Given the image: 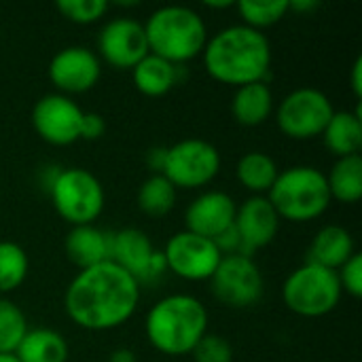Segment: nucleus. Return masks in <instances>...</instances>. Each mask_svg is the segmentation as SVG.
Returning <instances> with one entry per match:
<instances>
[{"instance_id":"obj_1","label":"nucleus","mask_w":362,"mask_h":362,"mask_svg":"<svg viewBox=\"0 0 362 362\" xmlns=\"http://www.w3.org/2000/svg\"><path fill=\"white\" fill-rule=\"evenodd\" d=\"M140 282L112 261L81 269L66 288L68 318L85 331H112L125 325L140 305Z\"/></svg>"},{"instance_id":"obj_2","label":"nucleus","mask_w":362,"mask_h":362,"mask_svg":"<svg viewBox=\"0 0 362 362\" xmlns=\"http://www.w3.org/2000/svg\"><path fill=\"white\" fill-rule=\"evenodd\" d=\"M202 59L214 81L238 89L250 83H267L272 45L263 32L235 23L208 38Z\"/></svg>"},{"instance_id":"obj_3","label":"nucleus","mask_w":362,"mask_h":362,"mask_svg":"<svg viewBox=\"0 0 362 362\" xmlns=\"http://www.w3.org/2000/svg\"><path fill=\"white\" fill-rule=\"evenodd\" d=\"M144 333L148 344L165 356L191 354L208 333V310L193 295H168L148 310Z\"/></svg>"},{"instance_id":"obj_4","label":"nucleus","mask_w":362,"mask_h":362,"mask_svg":"<svg viewBox=\"0 0 362 362\" xmlns=\"http://www.w3.org/2000/svg\"><path fill=\"white\" fill-rule=\"evenodd\" d=\"M144 25L148 53L180 66L202 57L208 42V28L204 17L185 4H165L155 8Z\"/></svg>"},{"instance_id":"obj_5","label":"nucleus","mask_w":362,"mask_h":362,"mask_svg":"<svg viewBox=\"0 0 362 362\" xmlns=\"http://www.w3.org/2000/svg\"><path fill=\"white\" fill-rule=\"evenodd\" d=\"M265 197L274 206L280 221L291 223L320 218L333 202L327 174L314 165H293L280 170Z\"/></svg>"},{"instance_id":"obj_6","label":"nucleus","mask_w":362,"mask_h":362,"mask_svg":"<svg viewBox=\"0 0 362 362\" xmlns=\"http://www.w3.org/2000/svg\"><path fill=\"white\" fill-rule=\"evenodd\" d=\"M341 295L344 291L337 272L308 261L293 269L282 284L284 305L303 318H320L331 314L339 305Z\"/></svg>"},{"instance_id":"obj_7","label":"nucleus","mask_w":362,"mask_h":362,"mask_svg":"<svg viewBox=\"0 0 362 362\" xmlns=\"http://www.w3.org/2000/svg\"><path fill=\"white\" fill-rule=\"evenodd\" d=\"M49 195L55 212L72 227L93 225L106 204L102 182L85 168L59 170L49 182Z\"/></svg>"},{"instance_id":"obj_8","label":"nucleus","mask_w":362,"mask_h":362,"mask_svg":"<svg viewBox=\"0 0 362 362\" xmlns=\"http://www.w3.org/2000/svg\"><path fill=\"white\" fill-rule=\"evenodd\" d=\"M221 172V153L202 138H187L165 148L161 174L178 189H202Z\"/></svg>"},{"instance_id":"obj_9","label":"nucleus","mask_w":362,"mask_h":362,"mask_svg":"<svg viewBox=\"0 0 362 362\" xmlns=\"http://www.w3.org/2000/svg\"><path fill=\"white\" fill-rule=\"evenodd\" d=\"M335 108L331 98L314 87L291 91L278 106V127L291 140L320 138Z\"/></svg>"},{"instance_id":"obj_10","label":"nucleus","mask_w":362,"mask_h":362,"mask_svg":"<svg viewBox=\"0 0 362 362\" xmlns=\"http://www.w3.org/2000/svg\"><path fill=\"white\" fill-rule=\"evenodd\" d=\"M212 295L227 308L246 310L261 301L265 282L259 265L246 255H223L210 278Z\"/></svg>"},{"instance_id":"obj_11","label":"nucleus","mask_w":362,"mask_h":362,"mask_svg":"<svg viewBox=\"0 0 362 362\" xmlns=\"http://www.w3.org/2000/svg\"><path fill=\"white\" fill-rule=\"evenodd\" d=\"M161 257L165 269H170L178 278L187 282H206L216 272L223 252L218 250L214 240L202 238L185 229L168 240Z\"/></svg>"},{"instance_id":"obj_12","label":"nucleus","mask_w":362,"mask_h":362,"mask_svg":"<svg viewBox=\"0 0 362 362\" xmlns=\"http://www.w3.org/2000/svg\"><path fill=\"white\" fill-rule=\"evenodd\" d=\"M85 110L68 95L47 93L32 108V127L51 146H70L81 140Z\"/></svg>"},{"instance_id":"obj_13","label":"nucleus","mask_w":362,"mask_h":362,"mask_svg":"<svg viewBox=\"0 0 362 362\" xmlns=\"http://www.w3.org/2000/svg\"><path fill=\"white\" fill-rule=\"evenodd\" d=\"M98 53L108 66L117 70H132L148 55L144 25L134 17L110 19L98 34Z\"/></svg>"},{"instance_id":"obj_14","label":"nucleus","mask_w":362,"mask_h":362,"mask_svg":"<svg viewBox=\"0 0 362 362\" xmlns=\"http://www.w3.org/2000/svg\"><path fill=\"white\" fill-rule=\"evenodd\" d=\"M102 74L98 53L87 47L72 45L57 51L49 62V81L62 95H78L93 89Z\"/></svg>"},{"instance_id":"obj_15","label":"nucleus","mask_w":362,"mask_h":362,"mask_svg":"<svg viewBox=\"0 0 362 362\" xmlns=\"http://www.w3.org/2000/svg\"><path fill=\"white\" fill-rule=\"evenodd\" d=\"M110 261L132 274L140 284L165 269L161 252H157L151 238L136 227L110 233Z\"/></svg>"},{"instance_id":"obj_16","label":"nucleus","mask_w":362,"mask_h":362,"mask_svg":"<svg viewBox=\"0 0 362 362\" xmlns=\"http://www.w3.org/2000/svg\"><path fill=\"white\" fill-rule=\"evenodd\" d=\"M233 229L240 240V255L252 257L276 240L280 231V216L265 195H252L238 206Z\"/></svg>"},{"instance_id":"obj_17","label":"nucleus","mask_w":362,"mask_h":362,"mask_svg":"<svg viewBox=\"0 0 362 362\" xmlns=\"http://www.w3.org/2000/svg\"><path fill=\"white\" fill-rule=\"evenodd\" d=\"M238 204L225 191H204L185 210L187 231L216 240L233 227Z\"/></svg>"},{"instance_id":"obj_18","label":"nucleus","mask_w":362,"mask_h":362,"mask_svg":"<svg viewBox=\"0 0 362 362\" xmlns=\"http://www.w3.org/2000/svg\"><path fill=\"white\" fill-rule=\"evenodd\" d=\"M66 257L78 269H87L110 261V233L98 229L95 225L72 227L66 235Z\"/></svg>"},{"instance_id":"obj_19","label":"nucleus","mask_w":362,"mask_h":362,"mask_svg":"<svg viewBox=\"0 0 362 362\" xmlns=\"http://www.w3.org/2000/svg\"><path fill=\"white\" fill-rule=\"evenodd\" d=\"M354 255L356 246L352 233L341 225H327L314 235L308 250V263L337 272Z\"/></svg>"},{"instance_id":"obj_20","label":"nucleus","mask_w":362,"mask_h":362,"mask_svg":"<svg viewBox=\"0 0 362 362\" xmlns=\"http://www.w3.org/2000/svg\"><path fill=\"white\" fill-rule=\"evenodd\" d=\"M322 142L337 159L361 155L362 148V115L356 110H335L329 125L322 132Z\"/></svg>"},{"instance_id":"obj_21","label":"nucleus","mask_w":362,"mask_h":362,"mask_svg":"<svg viewBox=\"0 0 362 362\" xmlns=\"http://www.w3.org/2000/svg\"><path fill=\"white\" fill-rule=\"evenodd\" d=\"M274 112V93L267 83L238 87L231 100V115L244 127L263 125Z\"/></svg>"},{"instance_id":"obj_22","label":"nucleus","mask_w":362,"mask_h":362,"mask_svg":"<svg viewBox=\"0 0 362 362\" xmlns=\"http://www.w3.org/2000/svg\"><path fill=\"white\" fill-rule=\"evenodd\" d=\"M134 87L146 98H161L178 83V66L148 53L132 68Z\"/></svg>"},{"instance_id":"obj_23","label":"nucleus","mask_w":362,"mask_h":362,"mask_svg":"<svg viewBox=\"0 0 362 362\" xmlns=\"http://www.w3.org/2000/svg\"><path fill=\"white\" fill-rule=\"evenodd\" d=\"M68 356V341L53 329H30L15 350L19 362H66Z\"/></svg>"},{"instance_id":"obj_24","label":"nucleus","mask_w":362,"mask_h":362,"mask_svg":"<svg viewBox=\"0 0 362 362\" xmlns=\"http://www.w3.org/2000/svg\"><path fill=\"white\" fill-rule=\"evenodd\" d=\"M280 174V168L276 159L263 151H250L240 157L235 165V178L238 182L248 189L252 195H267L274 187L276 178Z\"/></svg>"},{"instance_id":"obj_25","label":"nucleus","mask_w":362,"mask_h":362,"mask_svg":"<svg viewBox=\"0 0 362 362\" xmlns=\"http://www.w3.org/2000/svg\"><path fill=\"white\" fill-rule=\"evenodd\" d=\"M331 199L339 204H356L362 197V157H344L337 159L331 172L327 174Z\"/></svg>"},{"instance_id":"obj_26","label":"nucleus","mask_w":362,"mask_h":362,"mask_svg":"<svg viewBox=\"0 0 362 362\" xmlns=\"http://www.w3.org/2000/svg\"><path fill=\"white\" fill-rule=\"evenodd\" d=\"M176 197H178L176 187L163 174H153L140 185L136 202L140 212H144L151 218H161L174 210Z\"/></svg>"},{"instance_id":"obj_27","label":"nucleus","mask_w":362,"mask_h":362,"mask_svg":"<svg viewBox=\"0 0 362 362\" xmlns=\"http://www.w3.org/2000/svg\"><path fill=\"white\" fill-rule=\"evenodd\" d=\"M235 8L244 25L263 32L286 17L291 11V0H238Z\"/></svg>"},{"instance_id":"obj_28","label":"nucleus","mask_w":362,"mask_h":362,"mask_svg":"<svg viewBox=\"0 0 362 362\" xmlns=\"http://www.w3.org/2000/svg\"><path fill=\"white\" fill-rule=\"evenodd\" d=\"M28 252L15 242H0V295L17 291L28 278Z\"/></svg>"},{"instance_id":"obj_29","label":"nucleus","mask_w":362,"mask_h":362,"mask_svg":"<svg viewBox=\"0 0 362 362\" xmlns=\"http://www.w3.org/2000/svg\"><path fill=\"white\" fill-rule=\"evenodd\" d=\"M28 331L30 329L23 310L0 297V354H15Z\"/></svg>"},{"instance_id":"obj_30","label":"nucleus","mask_w":362,"mask_h":362,"mask_svg":"<svg viewBox=\"0 0 362 362\" xmlns=\"http://www.w3.org/2000/svg\"><path fill=\"white\" fill-rule=\"evenodd\" d=\"M108 2L106 0H57L55 8L74 23L87 25V23H95L100 21L106 11H108Z\"/></svg>"},{"instance_id":"obj_31","label":"nucleus","mask_w":362,"mask_h":362,"mask_svg":"<svg viewBox=\"0 0 362 362\" xmlns=\"http://www.w3.org/2000/svg\"><path fill=\"white\" fill-rule=\"evenodd\" d=\"M191 354L195 362H233L231 344L216 333H206Z\"/></svg>"},{"instance_id":"obj_32","label":"nucleus","mask_w":362,"mask_h":362,"mask_svg":"<svg viewBox=\"0 0 362 362\" xmlns=\"http://www.w3.org/2000/svg\"><path fill=\"white\" fill-rule=\"evenodd\" d=\"M337 278L341 284V291L354 299L362 297V255L356 252L350 261H346L337 269Z\"/></svg>"},{"instance_id":"obj_33","label":"nucleus","mask_w":362,"mask_h":362,"mask_svg":"<svg viewBox=\"0 0 362 362\" xmlns=\"http://www.w3.org/2000/svg\"><path fill=\"white\" fill-rule=\"evenodd\" d=\"M104 132H106L104 117L98 115V112H85L83 123H81V140H87V142L98 140V138L104 136Z\"/></svg>"},{"instance_id":"obj_34","label":"nucleus","mask_w":362,"mask_h":362,"mask_svg":"<svg viewBox=\"0 0 362 362\" xmlns=\"http://www.w3.org/2000/svg\"><path fill=\"white\" fill-rule=\"evenodd\" d=\"M350 87L356 95V100L362 98V57H356L354 66H352V72H350Z\"/></svg>"},{"instance_id":"obj_35","label":"nucleus","mask_w":362,"mask_h":362,"mask_svg":"<svg viewBox=\"0 0 362 362\" xmlns=\"http://www.w3.org/2000/svg\"><path fill=\"white\" fill-rule=\"evenodd\" d=\"M318 6H320L318 0H295V2H291V11H295V13H312Z\"/></svg>"},{"instance_id":"obj_36","label":"nucleus","mask_w":362,"mask_h":362,"mask_svg":"<svg viewBox=\"0 0 362 362\" xmlns=\"http://www.w3.org/2000/svg\"><path fill=\"white\" fill-rule=\"evenodd\" d=\"M110 362H138V358H136V352L127 348H119L110 354Z\"/></svg>"},{"instance_id":"obj_37","label":"nucleus","mask_w":362,"mask_h":362,"mask_svg":"<svg viewBox=\"0 0 362 362\" xmlns=\"http://www.w3.org/2000/svg\"><path fill=\"white\" fill-rule=\"evenodd\" d=\"M208 8H231L235 6V2H206Z\"/></svg>"},{"instance_id":"obj_38","label":"nucleus","mask_w":362,"mask_h":362,"mask_svg":"<svg viewBox=\"0 0 362 362\" xmlns=\"http://www.w3.org/2000/svg\"><path fill=\"white\" fill-rule=\"evenodd\" d=\"M0 362H19L15 358V354H0Z\"/></svg>"}]
</instances>
